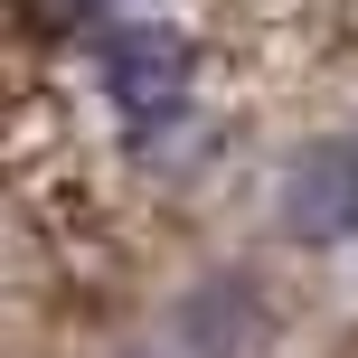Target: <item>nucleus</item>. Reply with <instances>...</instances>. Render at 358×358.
Instances as JSON below:
<instances>
[{"label": "nucleus", "mask_w": 358, "mask_h": 358, "mask_svg": "<svg viewBox=\"0 0 358 358\" xmlns=\"http://www.w3.org/2000/svg\"><path fill=\"white\" fill-rule=\"evenodd\" d=\"M283 198H292V227H302V236H349L358 227V142L311 151Z\"/></svg>", "instance_id": "1"}, {"label": "nucleus", "mask_w": 358, "mask_h": 358, "mask_svg": "<svg viewBox=\"0 0 358 358\" xmlns=\"http://www.w3.org/2000/svg\"><path fill=\"white\" fill-rule=\"evenodd\" d=\"M104 76L123 85V104H142V113H170V104H179V85H189V57H179L170 38H113Z\"/></svg>", "instance_id": "2"}, {"label": "nucleus", "mask_w": 358, "mask_h": 358, "mask_svg": "<svg viewBox=\"0 0 358 358\" xmlns=\"http://www.w3.org/2000/svg\"><path fill=\"white\" fill-rule=\"evenodd\" d=\"M245 330H255V302H245V283H217V292H198L189 302V340L198 349H245Z\"/></svg>", "instance_id": "3"}]
</instances>
